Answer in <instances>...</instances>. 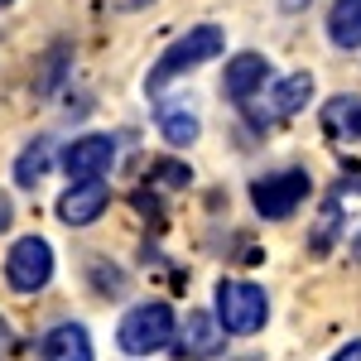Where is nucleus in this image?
I'll list each match as a JSON object with an SVG mask.
<instances>
[{"label": "nucleus", "instance_id": "nucleus-1", "mask_svg": "<svg viewBox=\"0 0 361 361\" xmlns=\"http://www.w3.org/2000/svg\"><path fill=\"white\" fill-rule=\"evenodd\" d=\"M222 49H226V34H222L217 25H193L183 39H173L164 54H159V63L149 68L145 87H149V92H159L164 82L183 78V73H193V68H202V63H212Z\"/></svg>", "mask_w": 361, "mask_h": 361}, {"label": "nucleus", "instance_id": "nucleus-2", "mask_svg": "<svg viewBox=\"0 0 361 361\" xmlns=\"http://www.w3.org/2000/svg\"><path fill=\"white\" fill-rule=\"evenodd\" d=\"M173 328H178V318H173L169 304H135L121 318L116 342H121L126 357H154V352H164L173 342Z\"/></svg>", "mask_w": 361, "mask_h": 361}, {"label": "nucleus", "instance_id": "nucleus-3", "mask_svg": "<svg viewBox=\"0 0 361 361\" xmlns=\"http://www.w3.org/2000/svg\"><path fill=\"white\" fill-rule=\"evenodd\" d=\"M270 318V299L260 284H246V279H222L217 284V323L226 328V337H250L265 328Z\"/></svg>", "mask_w": 361, "mask_h": 361}, {"label": "nucleus", "instance_id": "nucleus-4", "mask_svg": "<svg viewBox=\"0 0 361 361\" xmlns=\"http://www.w3.org/2000/svg\"><path fill=\"white\" fill-rule=\"evenodd\" d=\"M5 279H10V289H20V294H39V289L54 279V246H49L44 236L15 241L10 255H5Z\"/></svg>", "mask_w": 361, "mask_h": 361}, {"label": "nucleus", "instance_id": "nucleus-5", "mask_svg": "<svg viewBox=\"0 0 361 361\" xmlns=\"http://www.w3.org/2000/svg\"><path fill=\"white\" fill-rule=\"evenodd\" d=\"M308 188L313 183H308L304 169H284V173H270V178H255L250 183V202H255V212L265 222H279V217H289L308 197Z\"/></svg>", "mask_w": 361, "mask_h": 361}, {"label": "nucleus", "instance_id": "nucleus-6", "mask_svg": "<svg viewBox=\"0 0 361 361\" xmlns=\"http://www.w3.org/2000/svg\"><path fill=\"white\" fill-rule=\"evenodd\" d=\"M313 97V73H289V78H279L275 92L255 106V102H241L246 116L255 126H275V121H289L294 111H304V102Z\"/></svg>", "mask_w": 361, "mask_h": 361}, {"label": "nucleus", "instance_id": "nucleus-7", "mask_svg": "<svg viewBox=\"0 0 361 361\" xmlns=\"http://www.w3.org/2000/svg\"><path fill=\"white\" fill-rule=\"evenodd\" d=\"M169 347L183 361H212V357H222V347H226V328L212 313H188V323L173 328V342Z\"/></svg>", "mask_w": 361, "mask_h": 361}, {"label": "nucleus", "instance_id": "nucleus-8", "mask_svg": "<svg viewBox=\"0 0 361 361\" xmlns=\"http://www.w3.org/2000/svg\"><path fill=\"white\" fill-rule=\"evenodd\" d=\"M106 202H111V188H106L102 178H78L68 193L58 197V222H68V226H92L102 212H106Z\"/></svg>", "mask_w": 361, "mask_h": 361}, {"label": "nucleus", "instance_id": "nucleus-9", "mask_svg": "<svg viewBox=\"0 0 361 361\" xmlns=\"http://www.w3.org/2000/svg\"><path fill=\"white\" fill-rule=\"evenodd\" d=\"M111 164H116V140L111 135H82V140H73L68 154H63V169H68L73 183L78 178H102Z\"/></svg>", "mask_w": 361, "mask_h": 361}, {"label": "nucleus", "instance_id": "nucleus-10", "mask_svg": "<svg viewBox=\"0 0 361 361\" xmlns=\"http://www.w3.org/2000/svg\"><path fill=\"white\" fill-rule=\"evenodd\" d=\"M265 78H270V63H265L260 54H236L231 63H226L222 87H226L231 102H250V97L265 87Z\"/></svg>", "mask_w": 361, "mask_h": 361}, {"label": "nucleus", "instance_id": "nucleus-11", "mask_svg": "<svg viewBox=\"0 0 361 361\" xmlns=\"http://www.w3.org/2000/svg\"><path fill=\"white\" fill-rule=\"evenodd\" d=\"M92 337L82 323H58L54 333L44 337V361H92Z\"/></svg>", "mask_w": 361, "mask_h": 361}, {"label": "nucleus", "instance_id": "nucleus-12", "mask_svg": "<svg viewBox=\"0 0 361 361\" xmlns=\"http://www.w3.org/2000/svg\"><path fill=\"white\" fill-rule=\"evenodd\" d=\"M323 130L333 140L357 145L361 140V97H333V102L323 106Z\"/></svg>", "mask_w": 361, "mask_h": 361}, {"label": "nucleus", "instance_id": "nucleus-13", "mask_svg": "<svg viewBox=\"0 0 361 361\" xmlns=\"http://www.w3.org/2000/svg\"><path fill=\"white\" fill-rule=\"evenodd\" d=\"M328 39L337 49H361V0H333L328 10Z\"/></svg>", "mask_w": 361, "mask_h": 361}, {"label": "nucleus", "instance_id": "nucleus-14", "mask_svg": "<svg viewBox=\"0 0 361 361\" xmlns=\"http://www.w3.org/2000/svg\"><path fill=\"white\" fill-rule=\"evenodd\" d=\"M159 130H164L169 145H193L202 126H197V116L188 111V106H178V102H164V106H159Z\"/></svg>", "mask_w": 361, "mask_h": 361}, {"label": "nucleus", "instance_id": "nucleus-15", "mask_svg": "<svg viewBox=\"0 0 361 361\" xmlns=\"http://www.w3.org/2000/svg\"><path fill=\"white\" fill-rule=\"evenodd\" d=\"M49 164H54V140H34L25 154L15 159V183H25V188H34L44 173H49Z\"/></svg>", "mask_w": 361, "mask_h": 361}, {"label": "nucleus", "instance_id": "nucleus-16", "mask_svg": "<svg viewBox=\"0 0 361 361\" xmlns=\"http://www.w3.org/2000/svg\"><path fill=\"white\" fill-rule=\"evenodd\" d=\"M154 173H159V183H169V188H183V183L193 178L183 164H169V159H164V164H154Z\"/></svg>", "mask_w": 361, "mask_h": 361}, {"label": "nucleus", "instance_id": "nucleus-17", "mask_svg": "<svg viewBox=\"0 0 361 361\" xmlns=\"http://www.w3.org/2000/svg\"><path fill=\"white\" fill-rule=\"evenodd\" d=\"M333 361H361V342H347V347H342Z\"/></svg>", "mask_w": 361, "mask_h": 361}, {"label": "nucleus", "instance_id": "nucleus-18", "mask_svg": "<svg viewBox=\"0 0 361 361\" xmlns=\"http://www.w3.org/2000/svg\"><path fill=\"white\" fill-rule=\"evenodd\" d=\"M10 217H15V212H10V197L0 193V231H5V226H10Z\"/></svg>", "mask_w": 361, "mask_h": 361}, {"label": "nucleus", "instance_id": "nucleus-19", "mask_svg": "<svg viewBox=\"0 0 361 361\" xmlns=\"http://www.w3.org/2000/svg\"><path fill=\"white\" fill-rule=\"evenodd\" d=\"M111 10H140V5H149V0H106Z\"/></svg>", "mask_w": 361, "mask_h": 361}, {"label": "nucleus", "instance_id": "nucleus-20", "mask_svg": "<svg viewBox=\"0 0 361 361\" xmlns=\"http://www.w3.org/2000/svg\"><path fill=\"white\" fill-rule=\"evenodd\" d=\"M279 5H284V10H304L308 0H279Z\"/></svg>", "mask_w": 361, "mask_h": 361}, {"label": "nucleus", "instance_id": "nucleus-21", "mask_svg": "<svg viewBox=\"0 0 361 361\" xmlns=\"http://www.w3.org/2000/svg\"><path fill=\"white\" fill-rule=\"evenodd\" d=\"M5 342H10V328H5V318H0V347H5Z\"/></svg>", "mask_w": 361, "mask_h": 361}, {"label": "nucleus", "instance_id": "nucleus-22", "mask_svg": "<svg viewBox=\"0 0 361 361\" xmlns=\"http://www.w3.org/2000/svg\"><path fill=\"white\" fill-rule=\"evenodd\" d=\"M5 5H10V0H0V10H5Z\"/></svg>", "mask_w": 361, "mask_h": 361}, {"label": "nucleus", "instance_id": "nucleus-23", "mask_svg": "<svg viewBox=\"0 0 361 361\" xmlns=\"http://www.w3.org/2000/svg\"><path fill=\"white\" fill-rule=\"evenodd\" d=\"M357 255H361V241H357Z\"/></svg>", "mask_w": 361, "mask_h": 361}]
</instances>
